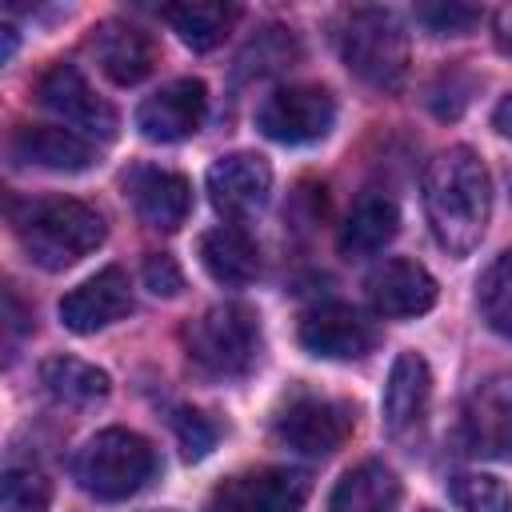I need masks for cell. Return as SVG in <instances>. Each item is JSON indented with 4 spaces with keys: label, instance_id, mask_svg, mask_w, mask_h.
<instances>
[{
    "label": "cell",
    "instance_id": "cell-31",
    "mask_svg": "<svg viewBox=\"0 0 512 512\" xmlns=\"http://www.w3.org/2000/svg\"><path fill=\"white\" fill-rule=\"evenodd\" d=\"M492 32H496V44H500V52H504V56H512V4H504V8L496 12V20H492Z\"/></svg>",
    "mask_w": 512,
    "mask_h": 512
},
{
    "label": "cell",
    "instance_id": "cell-10",
    "mask_svg": "<svg viewBox=\"0 0 512 512\" xmlns=\"http://www.w3.org/2000/svg\"><path fill=\"white\" fill-rule=\"evenodd\" d=\"M308 488L300 468H252L216 488L212 512H300Z\"/></svg>",
    "mask_w": 512,
    "mask_h": 512
},
{
    "label": "cell",
    "instance_id": "cell-13",
    "mask_svg": "<svg viewBox=\"0 0 512 512\" xmlns=\"http://www.w3.org/2000/svg\"><path fill=\"white\" fill-rule=\"evenodd\" d=\"M204 108H208L204 84L192 80V76H184V80L164 84L160 92H152V96L136 108V128H140L148 140L176 144V140H188V136L200 128Z\"/></svg>",
    "mask_w": 512,
    "mask_h": 512
},
{
    "label": "cell",
    "instance_id": "cell-17",
    "mask_svg": "<svg viewBox=\"0 0 512 512\" xmlns=\"http://www.w3.org/2000/svg\"><path fill=\"white\" fill-rule=\"evenodd\" d=\"M8 152H12V160L48 168V172H84L96 160V148L80 132L56 128V124H20L12 132Z\"/></svg>",
    "mask_w": 512,
    "mask_h": 512
},
{
    "label": "cell",
    "instance_id": "cell-14",
    "mask_svg": "<svg viewBox=\"0 0 512 512\" xmlns=\"http://www.w3.org/2000/svg\"><path fill=\"white\" fill-rule=\"evenodd\" d=\"M268 192H272V168L256 152H232L208 168V200L220 216L240 220L256 212L268 200Z\"/></svg>",
    "mask_w": 512,
    "mask_h": 512
},
{
    "label": "cell",
    "instance_id": "cell-23",
    "mask_svg": "<svg viewBox=\"0 0 512 512\" xmlns=\"http://www.w3.org/2000/svg\"><path fill=\"white\" fill-rule=\"evenodd\" d=\"M40 384L52 400L60 404H76V408H88V404H100L108 396V372L88 364V360H76V356H48L40 364Z\"/></svg>",
    "mask_w": 512,
    "mask_h": 512
},
{
    "label": "cell",
    "instance_id": "cell-3",
    "mask_svg": "<svg viewBox=\"0 0 512 512\" xmlns=\"http://www.w3.org/2000/svg\"><path fill=\"white\" fill-rule=\"evenodd\" d=\"M340 56L348 72L380 92H396L408 76V36L384 8H352L340 24Z\"/></svg>",
    "mask_w": 512,
    "mask_h": 512
},
{
    "label": "cell",
    "instance_id": "cell-11",
    "mask_svg": "<svg viewBox=\"0 0 512 512\" xmlns=\"http://www.w3.org/2000/svg\"><path fill=\"white\" fill-rule=\"evenodd\" d=\"M300 344L320 360H360L376 348V328L352 304L328 300L300 316Z\"/></svg>",
    "mask_w": 512,
    "mask_h": 512
},
{
    "label": "cell",
    "instance_id": "cell-24",
    "mask_svg": "<svg viewBox=\"0 0 512 512\" xmlns=\"http://www.w3.org/2000/svg\"><path fill=\"white\" fill-rule=\"evenodd\" d=\"M164 20L172 24V32L192 52H208L236 24V8L232 4H168L164 8Z\"/></svg>",
    "mask_w": 512,
    "mask_h": 512
},
{
    "label": "cell",
    "instance_id": "cell-1",
    "mask_svg": "<svg viewBox=\"0 0 512 512\" xmlns=\"http://www.w3.org/2000/svg\"><path fill=\"white\" fill-rule=\"evenodd\" d=\"M424 212L444 252L468 256L480 244L488 228V212H492V180H488L484 160L472 148L456 144V148H444L436 160H428Z\"/></svg>",
    "mask_w": 512,
    "mask_h": 512
},
{
    "label": "cell",
    "instance_id": "cell-22",
    "mask_svg": "<svg viewBox=\"0 0 512 512\" xmlns=\"http://www.w3.org/2000/svg\"><path fill=\"white\" fill-rule=\"evenodd\" d=\"M400 232V212L384 192H368L352 204L340 224V252L344 256H372Z\"/></svg>",
    "mask_w": 512,
    "mask_h": 512
},
{
    "label": "cell",
    "instance_id": "cell-26",
    "mask_svg": "<svg viewBox=\"0 0 512 512\" xmlns=\"http://www.w3.org/2000/svg\"><path fill=\"white\" fill-rule=\"evenodd\" d=\"M52 484L40 468H8L0 480V512H48Z\"/></svg>",
    "mask_w": 512,
    "mask_h": 512
},
{
    "label": "cell",
    "instance_id": "cell-29",
    "mask_svg": "<svg viewBox=\"0 0 512 512\" xmlns=\"http://www.w3.org/2000/svg\"><path fill=\"white\" fill-rule=\"evenodd\" d=\"M172 428H176V440H180L188 460L208 456L212 444H216V424L204 412H196V408H176L172 412Z\"/></svg>",
    "mask_w": 512,
    "mask_h": 512
},
{
    "label": "cell",
    "instance_id": "cell-6",
    "mask_svg": "<svg viewBox=\"0 0 512 512\" xmlns=\"http://www.w3.org/2000/svg\"><path fill=\"white\" fill-rule=\"evenodd\" d=\"M336 124V100L320 84H284L264 96L256 128L276 144H312L324 140Z\"/></svg>",
    "mask_w": 512,
    "mask_h": 512
},
{
    "label": "cell",
    "instance_id": "cell-20",
    "mask_svg": "<svg viewBox=\"0 0 512 512\" xmlns=\"http://www.w3.org/2000/svg\"><path fill=\"white\" fill-rule=\"evenodd\" d=\"M200 264L208 268V276L216 284L244 288L260 272V248L244 228L224 224V228H212L200 236Z\"/></svg>",
    "mask_w": 512,
    "mask_h": 512
},
{
    "label": "cell",
    "instance_id": "cell-4",
    "mask_svg": "<svg viewBox=\"0 0 512 512\" xmlns=\"http://www.w3.org/2000/svg\"><path fill=\"white\" fill-rule=\"evenodd\" d=\"M156 472V452L144 436L128 428H104L96 432L72 460L76 484L96 500H124L140 492Z\"/></svg>",
    "mask_w": 512,
    "mask_h": 512
},
{
    "label": "cell",
    "instance_id": "cell-9",
    "mask_svg": "<svg viewBox=\"0 0 512 512\" xmlns=\"http://www.w3.org/2000/svg\"><path fill=\"white\" fill-rule=\"evenodd\" d=\"M464 444L488 460H512V372L480 380L464 400Z\"/></svg>",
    "mask_w": 512,
    "mask_h": 512
},
{
    "label": "cell",
    "instance_id": "cell-28",
    "mask_svg": "<svg viewBox=\"0 0 512 512\" xmlns=\"http://www.w3.org/2000/svg\"><path fill=\"white\" fill-rule=\"evenodd\" d=\"M416 20L428 28V32H436V36H464L468 28H476L480 24V8H472V4H416Z\"/></svg>",
    "mask_w": 512,
    "mask_h": 512
},
{
    "label": "cell",
    "instance_id": "cell-12",
    "mask_svg": "<svg viewBox=\"0 0 512 512\" xmlns=\"http://www.w3.org/2000/svg\"><path fill=\"white\" fill-rule=\"evenodd\" d=\"M128 312H132V288H128L124 268H116V264L112 268H100L96 276H88L84 284H76L60 300V320L76 336L100 332V328L116 324Z\"/></svg>",
    "mask_w": 512,
    "mask_h": 512
},
{
    "label": "cell",
    "instance_id": "cell-18",
    "mask_svg": "<svg viewBox=\"0 0 512 512\" xmlns=\"http://www.w3.org/2000/svg\"><path fill=\"white\" fill-rule=\"evenodd\" d=\"M92 52L108 80L116 84H140L156 68V44L144 28L128 20H104L92 28Z\"/></svg>",
    "mask_w": 512,
    "mask_h": 512
},
{
    "label": "cell",
    "instance_id": "cell-5",
    "mask_svg": "<svg viewBox=\"0 0 512 512\" xmlns=\"http://www.w3.org/2000/svg\"><path fill=\"white\" fill-rule=\"evenodd\" d=\"M184 348L208 376H240L260 352V324L244 304H212L184 328Z\"/></svg>",
    "mask_w": 512,
    "mask_h": 512
},
{
    "label": "cell",
    "instance_id": "cell-27",
    "mask_svg": "<svg viewBox=\"0 0 512 512\" xmlns=\"http://www.w3.org/2000/svg\"><path fill=\"white\" fill-rule=\"evenodd\" d=\"M452 496L460 512H512V492L504 480L484 476V472H464L452 480Z\"/></svg>",
    "mask_w": 512,
    "mask_h": 512
},
{
    "label": "cell",
    "instance_id": "cell-25",
    "mask_svg": "<svg viewBox=\"0 0 512 512\" xmlns=\"http://www.w3.org/2000/svg\"><path fill=\"white\" fill-rule=\"evenodd\" d=\"M476 304H480V316L488 320V328L496 336L512 340V248L500 252L484 268V276L476 284Z\"/></svg>",
    "mask_w": 512,
    "mask_h": 512
},
{
    "label": "cell",
    "instance_id": "cell-30",
    "mask_svg": "<svg viewBox=\"0 0 512 512\" xmlns=\"http://www.w3.org/2000/svg\"><path fill=\"white\" fill-rule=\"evenodd\" d=\"M144 288L156 292V296H176V292L184 288L180 264H176L172 256H164V252H152V256L144 260Z\"/></svg>",
    "mask_w": 512,
    "mask_h": 512
},
{
    "label": "cell",
    "instance_id": "cell-19",
    "mask_svg": "<svg viewBox=\"0 0 512 512\" xmlns=\"http://www.w3.org/2000/svg\"><path fill=\"white\" fill-rule=\"evenodd\" d=\"M428 400H432V372H428L424 356L400 352L392 360V372H388V384H384V400H380L388 436H408L424 420Z\"/></svg>",
    "mask_w": 512,
    "mask_h": 512
},
{
    "label": "cell",
    "instance_id": "cell-33",
    "mask_svg": "<svg viewBox=\"0 0 512 512\" xmlns=\"http://www.w3.org/2000/svg\"><path fill=\"white\" fill-rule=\"evenodd\" d=\"M164 512H168V508H164Z\"/></svg>",
    "mask_w": 512,
    "mask_h": 512
},
{
    "label": "cell",
    "instance_id": "cell-7",
    "mask_svg": "<svg viewBox=\"0 0 512 512\" xmlns=\"http://www.w3.org/2000/svg\"><path fill=\"white\" fill-rule=\"evenodd\" d=\"M36 100L60 116L64 124H72V132H88L100 140L116 136V112L104 96H96V88L80 76V68L72 64H52L44 68V76L36 80Z\"/></svg>",
    "mask_w": 512,
    "mask_h": 512
},
{
    "label": "cell",
    "instance_id": "cell-2",
    "mask_svg": "<svg viewBox=\"0 0 512 512\" xmlns=\"http://www.w3.org/2000/svg\"><path fill=\"white\" fill-rule=\"evenodd\" d=\"M12 224L28 260L48 272L72 268L76 260L96 252L104 240V216L84 200H68V196L28 200L24 208L12 212Z\"/></svg>",
    "mask_w": 512,
    "mask_h": 512
},
{
    "label": "cell",
    "instance_id": "cell-15",
    "mask_svg": "<svg viewBox=\"0 0 512 512\" xmlns=\"http://www.w3.org/2000/svg\"><path fill=\"white\" fill-rule=\"evenodd\" d=\"M436 280L424 264L416 260H384L372 276H368V300L380 316L388 320H408V316H420L436 304Z\"/></svg>",
    "mask_w": 512,
    "mask_h": 512
},
{
    "label": "cell",
    "instance_id": "cell-16",
    "mask_svg": "<svg viewBox=\"0 0 512 512\" xmlns=\"http://www.w3.org/2000/svg\"><path fill=\"white\" fill-rule=\"evenodd\" d=\"M124 188H128V200L136 208V216L148 224V228H160V232H176L184 220H188V208H192V184L180 176V172H168V168H132L124 176Z\"/></svg>",
    "mask_w": 512,
    "mask_h": 512
},
{
    "label": "cell",
    "instance_id": "cell-32",
    "mask_svg": "<svg viewBox=\"0 0 512 512\" xmlns=\"http://www.w3.org/2000/svg\"><path fill=\"white\" fill-rule=\"evenodd\" d=\"M492 124H496V132L512 136V96H504V100L496 104V112H492Z\"/></svg>",
    "mask_w": 512,
    "mask_h": 512
},
{
    "label": "cell",
    "instance_id": "cell-8",
    "mask_svg": "<svg viewBox=\"0 0 512 512\" xmlns=\"http://www.w3.org/2000/svg\"><path fill=\"white\" fill-rule=\"evenodd\" d=\"M356 428V408L328 396H300L276 416L280 444L304 452V456H328L336 452Z\"/></svg>",
    "mask_w": 512,
    "mask_h": 512
},
{
    "label": "cell",
    "instance_id": "cell-21",
    "mask_svg": "<svg viewBox=\"0 0 512 512\" xmlns=\"http://www.w3.org/2000/svg\"><path fill=\"white\" fill-rule=\"evenodd\" d=\"M396 504H400V480L380 460H364L348 468L328 496V512H396Z\"/></svg>",
    "mask_w": 512,
    "mask_h": 512
}]
</instances>
